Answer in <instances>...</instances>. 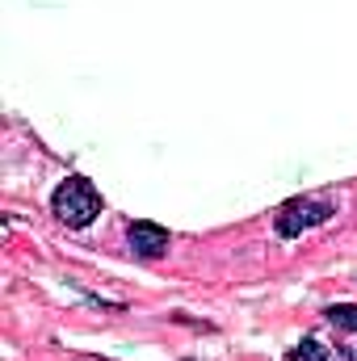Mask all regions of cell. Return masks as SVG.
<instances>
[{"label": "cell", "instance_id": "1", "mask_svg": "<svg viewBox=\"0 0 357 361\" xmlns=\"http://www.w3.org/2000/svg\"><path fill=\"white\" fill-rule=\"evenodd\" d=\"M51 214H55L59 223H68V227H89L92 219L101 214V193H97V185H92L89 177H68L55 189V197H51Z\"/></svg>", "mask_w": 357, "mask_h": 361}, {"label": "cell", "instance_id": "2", "mask_svg": "<svg viewBox=\"0 0 357 361\" xmlns=\"http://www.w3.org/2000/svg\"><path fill=\"white\" fill-rule=\"evenodd\" d=\"M332 214H337V202H332V197H324V193H311V197H290V202L277 210L273 227H277V235L294 240V235H303V231H311V227L328 223Z\"/></svg>", "mask_w": 357, "mask_h": 361}, {"label": "cell", "instance_id": "3", "mask_svg": "<svg viewBox=\"0 0 357 361\" xmlns=\"http://www.w3.org/2000/svg\"><path fill=\"white\" fill-rule=\"evenodd\" d=\"M126 244H131L135 257L156 261V257L169 252V231H164L160 223H131V227H126Z\"/></svg>", "mask_w": 357, "mask_h": 361}, {"label": "cell", "instance_id": "4", "mask_svg": "<svg viewBox=\"0 0 357 361\" xmlns=\"http://www.w3.org/2000/svg\"><path fill=\"white\" fill-rule=\"evenodd\" d=\"M290 361H337V353L328 349V345H320V341H298L294 349H290Z\"/></svg>", "mask_w": 357, "mask_h": 361}, {"label": "cell", "instance_id": "5", "mask_svg": "<svg viewBox=\"0 0 357 361\" xmlns=\"http://www.w3.org/2000/svg\"><path fill=\"white\" fill-rule=\"evenodd\" d=\"M324 315H328L332 328H341V332H357V307L353 302H337V307H328Z\"/></svg>", "mask_w": 357, "mask_h": 361}, {"label": "cell", "instance_id": "6", "mask_svg": "<svg viewBox=\"0 0 357 361\" xmlns=\"http://www.w3.org/2000/svg\"><path fill=\"white\" fill-rule=\"evenodd\" d=\"M349 361H357V345H353V349H349Z\"/></svg>", "mask_w": 357, "mask_h": 361}]
</instances>
